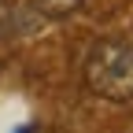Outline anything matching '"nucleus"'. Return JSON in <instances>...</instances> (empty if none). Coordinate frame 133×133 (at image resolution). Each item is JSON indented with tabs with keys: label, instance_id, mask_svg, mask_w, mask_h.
Instances as JSON below:
<instances>
[{
	"label": "nucleus",
	"instance_id": "20e7f679",
	"mask_svg": "<svg viewBox=\"0 0 133 133\" xmlns=\"http://www.w3.org/2000/svg\"><path fill=\"white\" fill-rule=\"evenodd\" d=\"M126 133H133V118H129V126H126Z\"/></svg>",
	"mask_w": 133,
	"mask_h": 133
},
{
	"label": "nucleus",
	"instance_id": "7ed1b4c3",
	"mask_svg": "<svg viewBox=\"0 0 133 133\" xmlns=\"http://www.w3.org/2000/svg\"><path fill=\"white\" fill-rule=\"evenodd\" d=\"M8 19H11V11H8V0H0V37L8 33Z\"/></svg>",
	"mask_w": 133,
	"mask_h": 133
},
{
	"label": "nucleus",
	"instance_id": "f03ea898",
	"mask_svg": "<svg viewBox=\"0 0 133 133\" xmlns=\"http://www.w3.org/2000/svg\"><path fill=\"white\" fill-rule=\"evenodd\" d=\"M33 8H37L44 19H66V15H74L81 8V0H30Z\"/></svg>",
	"mask_w": 133,
	"mask_h": 133
},
{
	"label": "nucleus",
	"instance_id": "f257e3e1",
	"mask_svg": "<svg viewBox=\"0 0 133 133\" xmlns=\"http://www.w3.org/2000/svg\"><path fill=\"white\" fill-rule=\"evenodd\" d=\"M85 81L96 96L129 104L133 100V33L104 37L92 44V52L85 59Z\"/></svg>",
	"mask_w": 133,
	"mask_h": 133
}]
</instances>
